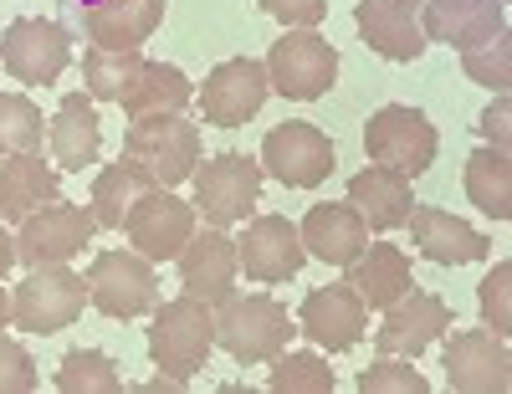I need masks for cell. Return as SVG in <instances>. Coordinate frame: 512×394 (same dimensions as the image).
<instances>
[{
  "label": "cell",
  "instance_id": "e0dca14e",
  "mask_svg": "<svg viewBox=\"0 0 512 394\" xmlns=\"http://www.w3.org/2000/svg\"><path fill=\"white\" fill-rule=\"evenodd\" d=\"M297 333L323 354H349V348L369 333V308L359 302V292L349 282H328L318 292L303 297L297 308Z\"/></svg>",
  "mask_w": 512,
  "mask_h": 394
},
{
  "label": "cell",
  "instance_id": "d4e9b609",
  "mask_svg": "<svg viewBox=\"0 0 512 394\" xmlns=\"http://www.w3.org/2000/svg\"><path fill=\"white\" fill-rule=\"evenodd\" d=\"M47 139H52V159L72 174L82 169H93L98 154H103V118L93 108V98H82V93H67L57 118L47 123Z\"/></svg>",
  "mask_w": 512,
  "mask_h": 394
},
{
  "label": "cell",
  "instance_id": "b9f144b4",
  "mask_svg": "<svg viewBox=\"0 0 512 394\" xmlns=\"http://www.w3.org/2000/svg\"><path fill=\"white\" fill-rule=\"evenodd\" d=\"M0 328H11V287L0 277Z\"/></svg>",
  "mask_w": 512,
  "mask_h": 394
},
{
  "label": "cell",
  "instance_id": "836d02e7",
  "mask_svg": "<svg viewBox=\"0 0 512 394\" xmlns=\"http://www.w3.org/2000/svg\"><path fill=\"white\" fill-rule=\"evenodd\" d=\"M277 394H333V369L323 354H292V348H282V354L272 359V379H267Z\"/></svg>",
  "mask_w": 512,
  "mask_h": 394
},
{
  "label": "cell",
  "instance_id": "d6a6232c",
  "mask_svg": "<svg viewBox=\"0 0 512 394\" xmlns=\"http://www.w3.org/2000/svg\"><path fill=\"white\" fill-rule=\"evenodd\" d=\"M57 389L62 394H118L123 374L103 348H72V354L57 364Z\"/></svg>",
  "mask_w": 512,
  "mask_h": 394
},
{
  "label": "cell",
  "instance_id": "f546056e",
  "mask_svg": "<svg viewBox=\"0 0 512 394\" xmlns=\"http://www.w3.org/2000/svg\"><path fill=\"white\" fill-rule=\"evenodd\" d=\"M149 185L134 174V164L128 159H118V164H103L98 169V180H93V221L103 226V231H123V221H128V210H134V200L144 195Z\"/></svg>",
  "mask_w": 512,
  "mask_h": 394
},
{
  "label": "cell",
  "instance_id": "8992f818",
  "mask_svg": "<svg viewBox=\"0 0 512 394\" xmlns=\"http://www.w3.org/2000/svg\"><path fill=\"white\" fill-rule=\"evenodd\" d=\"M88 308V277L72 267H26L11 287V323L21 333H62Z\"/></svg>",
  "mask_w": 512,
  "mask_h": 394
},
{
  "label": "cell",
  "instance_id": "74e56055",
  "mask_svg": "<svg viewBox=\"0 0 512 394\" xmlns=\"http://www.w3.org/2000/svg\"><path fill=\"white\" fill-rule=\"evenodd\" d=\"M36 389V359L16 338L0 333V394H31Z\"/></svg>",
  "mask_w": 512,
  "mask_h": 394
},
{
  "label": "cell",
  "instance_id": "60d3db41",
  "mask_svg": "<svg viewBox=\"0 0 512 394\" xmlns=\"http://www.w3.org/2000/svg\"><path fill=\"white\" fill-rule=\"evenodd\" d=\"M16 267V236L6 231V226H0V277H6Z\"/></svg>",
  "mask_w": 512,
  "mask_h": 394
},
{
  "label": "cell",
  "instance_id": "d590c367",
  "mask_svg": "<svg viewBox=\"0 0 512 394\" xmlns=\"http://www.w3.org/2000/svg\"><path fill=\"white\" fill-rule=\"evenodd\" d=\"M359 394H431V379L420 369H410V359L395 354H379L369 369H359Z\"/></svg>",
  "mask_w": 512,
  "mask_h": 394
},
{
  "label": "cell",
  "instance_id": "3957f363",
  "mask_svg": "<svg viewBox=\"0 0 512 394\" xmlns=\"http://www.w3.org/2000/svg\"><path fill=\"white\" fill-rule=\"evenodd\" d=\"M216 308V343L236 364H272L297 338V318L267 292H231Z\"/></svg>",
  "mask_w": 512,
  "mask_h": 394
},
{
  "label": "cell",
  "instance_id": "1f68e13d",
  "mask_svg": "<svg viewBox=\"0 0 512 394\" xmlns=\"http://www.w3.org/2000/svg\"><path fill=\"white\" fill-rule=\"evenodd\" d=\"M47 139V118L26 93H0V159L36 154Z\"/></svg>",
  "mask_w": 512,
  "mask_h": 394
},
{
  "label": "cell",
  "instance_id": "44dd1931",
  "mask_svg": "<svg viewBox=\"0 0 512 394\" xmlns=\"http://www.w3.org/2000/svg\"><path fill=\"white\" fill-rule=\"evenodd\" d=\"M405 226H410L420 256L436 261V267H472V261H487L492 256V236L477 231V226H466L461 215H451V210L415 205Z\"/></svg>",
  "mask_w": 512,
  "mask_h": 394
},
{
  "label": "cell",
  "instance_id": "ba28073f",
  "mask_svg": "<svg viewBox=\"0 0 512 394\" xmlns=\"http://www.w3.org/2000/svg\"><path fill=\"white\" fill-rule=\"evenodd\" d=\"M88 302L103 318H118V323L154 313V302H159L154 261H144L139 251H98L88 261Z\"/></svg>",
  "mask_w": 512,
  "mask_h": 394
},
{
  "label": "cell",
  "instance_id": "9c48e42d",
  "mask_svg": "<svg viewBox=\"0 0 512 394\" xmlns=\"http://www.w3.org/2000/svg\"><path fill=\"white\" fill-rule=\"evenodd\" d=\"M256 164L287 190H318L338 169V149L318 123H277V128H267Z\"/></svg>",
  "mask_w": 512,
  "mask_h": 394
},
{
  "label": "cell",
  "instance_id": "9a60e30c",
  "mask_svg": "<svg viewBox=\"0 0 512 394\" xmlns=\"http://www.w3.org/2000/svg\"><path fill=\"white\" fill-rule=\"evenodd\" d=\"M123 236L144 261H175L180 246L195 236V205L175 190H144L123 221Z\"/></svg>",
  "mask_w": 512,
  "mask_h": 394
},
{
  "label": "cell",
  "instance_id": "e575fe53",
  "mask_svg": "<svg viewBox=\"0 0 512 394\" xmlns=\"http://www.w3.org/2000/svg\"><path fill=\"white\" fill-rule=\"evenodd\" d=\"M461 72L472 77L477 87H487V93H507L512 87V31L492 36L487 47L461 52Z\"/></svg>",
  "mask_w": 512,
  "mask_h": 394
},
{
  "label": "cell",
  "instance_id": "8d00e7d4",
  "mask_svg": "<svg viewBox=\"0 0 512 394\" xmlns=\"http://www.w3.org/2000/svg\"><path fill=\"white\" fill-rule=\"evenodd\" d=\"M507 287H512V261H497V267L477 282V308H482V323L497 333V338H512V308H507Z\"/></svg>",
  "mask_w": 512,
  "mask_h": 394
},
{
  "label": "cell",
  "instance_id": "ab89813d",
  "mask_svg": "<svg viewBox=\"0 0 512 394\" xmlns=\"http://www.w3.org/2000/svg\"><path fill=\"white\" fill-rule=\"evenodd\" d=\"M482 139L492 144V149H507V134H512V108H507V93H497V103L482 113Z\"/></svg>",
  "mask_w": 512,
  "mask_h": 394
},
{
  "label": "cell",
  "instance_id": "7402d4cb",
  "mask_svg": "<svg viewBox=\"0 0 512 394\" xmlns=\"http://www.w3.org/2000/svg\"><path fill=\"white\" fill-rule=\"evenodd\" d=\"M169 0H98L82 11V31L98 52H139L159 31Z\"/></svg>",
  "mask_w": 512,
  "mask_h": 394
},
{
  "label": "cell",
  "instance_id": "7bdbcfd3",
  "mask_svg": "<svg viewBox=\"0 0 512 394\" xmlns=\"http://www.w3.org/2000/svg\"><path fill=\"white\" fill-rule=\"evenodd\" d=\"M77 6H82V11H88V6H98V0H77Z\"/></svg>",
  "mask_w": 512,
  "mask_h": 394
},
{
  "label": "cell",
  "instance_id": "7c38bea8",
  "mask_svg": "<svg viewBox=\"0 0 512 394\" xmlns=\"http://www.w3.org/2000/svg\"><path fill=\"white\" fill-rule=\"evenodd\" d=\"M441 369L456 394H502L512 389V354L507 338L492 328H456L441 348Z\"/></svg>",
  "mask_w": 512,
  "mask_h": 394
},
{
  "label": "cell",
  "instance_id": "5bb4252c",
  "mask_svg": "<svg viewBox=\"0 0 512 394\" xmlns=\"http://www.w3.org/2000/svg\"><path fill=\"white\" fill-rule=\"evenodd\" d=\"M272 93V82H267V62H256V57H231L221 67H210L205 87H200V113L210 128H246L256 113H262Z\"/></svg>",
  "mask_w": 512,
  "mask_h": 394
},
{
  "label": "cell",
  "instance_id": "f35d334b",
  "mask_svg": "<svg viewBox=\"0 0 512 394\" xmlns=\"http://www.w3.org/2000/svg\"><path fill=\"white\" fill-rule=\"evenodd\" d=\"M272 21H282L287 31L292 26H323V16H328V0H256Z\"/></svg>",
  "mask_w": 512,
  "mask_h": 394
},
{
  "label": "cell",
  "instance_id": "cb8c5ba5",
  "mask_svg": "<svg viewBox=\"0 0 512 394\" xmlns=\"http://www.w3.org/2000/svg\"><path fill=\"white\" fill-rule=\"evenodd\" d=\"M344 282L359 292L364 308H379V313H384L395 297H405V292L415 287V272H410V256H405L400 246L374 241V246H364L349 267H344Z\"/></svg>",
  "mask_w": 512,
  "mask_h": 394
},
{
  "label": "cell",
  "instance_id": "d6986e66",
  "mask_svg": "<svg viewBox=\"0 0 512 394\" xmlns=\"http://www.w3.org/2000/svg\"><path fill=\"white\" fill-rule=\"evenodd\" d=\"M420 26L425 41H441L451 52H472L507 31V0H425Z\"/></svg>",
  "mask_w": 512,
  "mask_h": 394
},
{
  "label": "cell",
  "instance_id": "ffe728a7",
  "mask_svg": "<svg viewBox=\"0 0 512 394\" xmlns=\"http://www.w3.org/2000/svg\"><path fill=\"white\" fill-rule=\"evenodd\" d=\"M180 287L200 302L216 308L221 297L236 292V277H241V261H236V241L221 231V226H205L195 231L185 246H180Z\"/></svg>",
  "mask_w": 512,
  "mask_h": 394
},
{
  "label": "cell",
  "instance_id": "52a82bcc",
  "mask_svg": "<svg viewBox=\"0 0 512 394\" xmlns=\"http://www.w3.org/2000/svg\"><path fill=\"white\" fill-rule=\"evenodd\" d=\"M436 149H441L436 123L425 118L420 108H410V103H384L364 123V154H369V164H384V169L405 174V180H420V174L436 164Z\"/></svg>",
  "mask_w": 512,
  "mask_h": 394
},
{
  "label": "cell",
  "instance_id": "30bf717a",
  "mask_svg": "<svg viewBox=\"0 0 512 394\" xmlns=\"http://www.w3.org/2000/svg\"><path fill=\"white\" fill-rule=\"evenodd\" d=\"M93 210L82 205H67V200H52L41 205L36 215H26L21 231H16V261L26 267H67L72 256H82L93 246Z\"/></svg>",
  "mask_w": 512,
  "mask_h": 394
},
{
  "label": "cell",
  "instance_id": "4dcf8cb0",
  "mask_svg": "<svg viewBox=\"0 0 512 394\" xmlns=\"http://www.w3.org/2000/svg\"><path fill=\"white\" fill-rule=\"evenodd\" d=\"M144 57L139 52H98L88 47L82 52V87H88L93 103H118L128 93V82L139 77Z\"/></svg>",
  "mask_w": 512,
  "mask_h": 394
},
{
  "label": "cell",
  "instance_id": "603a6c76",
  "mask_svg": "<svg viewBox=\"0 0 512 394\" xmlns=\"http://www.w3.org/2000/svg\"><path fill=\"white\" fill-rule=\"evenodd\" d=\"M297 236H303V251L318 256L323 267H349V261L369 246V226L349 200L344 205H313L303 215V226H297Z\"/></svg>",
  "mask_w": 512,
  "mask_h": 394
},
{
  "label": "cell",
  "instance_id": "4316f807",
  "mask_svg": "<svg viewBox=\"0 0 512 394\" xmlns=\"http://www.w3.org/2000/svg\"><path fill=\"white\" fill-rule=\"evenodd\" d=\"M349 205L364 215L369 231H395V226L410 221L415 190H410L405 174L384 169V164H369V169H359L354 180H349Z\"/></svg>",
  "mask_w": 512,
  "mask_h": 394
},
{
  "label": "cell",
  "instance_id": "ac0fdd59",
  "mask_svg": "<svg viewBox=\"0 0 512 394\" xmlns=\"http://www.w3.org/2000/svg\"><path fill=\"white\" fill-rule=\"evenodd\" d=\"M420 6L425 0H359L354 6V26L364 36V47L384 62H415L425 57V26H420Z\"/></svg>",
  "mask_w": 512,
  "mask_h": 394
},
{
  "label": "cell",
  "instance_id": "8fae6325",
  "mask_svg": "<svg viewBox=\"0 0 512 394\" xmlns=\"http://www.w3.org/2000/svg\"><path fill=\"white\" fill-rule=\"evenodd\" d=\"M72 62V41L57 21H41V16H21L6 26L0 36V67L11 72V82L21 87H47L67 72Z\"/></svg>",
  "mask_w": 512,
  "mask_h": 394
},
{
  "label": "cell",
  "instance_id": "7a4b0ae2",
  "mask_svg": "<svg viewBox=\"0 0 512 394\" xmlns=\"http://www.w3.org/2000/svg\"><path fill=\"white\" fill-rule=\"evenodd\" d=\"M210 348H216V313H210V302H200V297H190V292L169 297V302H154L149 359H154L159 374L190 384V379L205 369Z\"/></svg>",
  "mask_w": 512,
  "mask_h": 394
},
{
  "label": "cell",
  "instance_id": "6da1fadb",
  "mask_svg": "<svg viewBox=\"0 0 512 394\" xmlns=\"http://www.w3.org/2000/svg\"><path fill=\"white\" fill-rule=\"evenodd\" d=\"M123 159L134 164V174L149 190H175V185L190 180L195 164H200V123H190L185 113L128 118Z\"/></svg>",
  "mask_w": 512,
  "mask_h": 394
},
{
  "label": "cell",
  "instance_id": "83f0119b",
  "mask_svg": "<svg viewBox=\"0 0 512 394\" xmlns=\"http://www.w3.org/2000/svg\"><path fill=\"white\" fill-rule=\"evenodd\" d=\"M190 98H195V87L175 62H144L139 77L128 82V93L118 98V108L128 118H149V113H185Z\"/></svg>",
  "mask_w": 512,
  "mask_h": 394
},
{
  "label": "cell",
  "instance_id": "5b68a950",
  "mask_svg": "<svg viewBox=\"0 0 512 394\" xmlns=\"http://www.w3.org/2000/svg\"><path fill=\"white\" fill-rule=\"evenodd\" d=\"M190 205L205 226H241L256 215V205H262V164L246 159V154H216V159H205L195 164L190 174Z\"/></svg>",
  "mask_w": 512,
  "mask_h": 394
},
{
  "label": "cell",
  "instance_id": "f1b7e54d",
  "mask_svg": "<svg viewBox=\"0 0 512 394\" xmlns=\"http://www.w3.org/2000/svg\"><path fill=\"white\" fill-rule=\"evenodd\" d=\"M466 200H472L482 215H492V221H512V159L507 149H477L472 159H466Z\"/></svg>",
  "mask_w": 512,
  "mask_h": 394
},
{
  "label": "cell",
  "instance_id": "277c9868",
  "mask_svg": "<svg viewBox=\"0 0 512 394\" xmlns=\"http://www.w3.org/2000/svg\"><path fill=\"white\" fill-rule=\"evenodd\" d=\"M267 82L292 103H318L338 82V47L318 26H292L267 52Z\"/></svg>",
  "mask_w": 512,
  "mask_h": 394
},
{
  "label": "cell",
  "instance_id": "4fadbf2b",
  "mask_svg": "<svg viewBox=\"0 0 512 394\" xmlns=\"http://www.w3.org/2000/svg\"><path fill=\"white\" fill-rule=\"evenodd\" d=\"M451 333V302L436 292H420L410 287L405 297H395L384 308V323L374 328V348L379 354H395V359H420L431 343H441Z\"/></svg>",
  "mask_w": 512,
  "mask_h": 394
},
{
  "label": "cell",
  "instance_id": "2e32d148",
  "mask_svg": "<svg viewBox=\"0 0 512 394\" xmlns=\"http://www.w3.org/2000/svg\"><path fill=\"white\" fill-rule=\"evenodd\" d=\"M236 261H241L246 282L277 287V282L303 272L308 251H303V236H297V226L287 221V215H251L241 241H236Z\"/></svg>",
  "mask_w": 512,
  "mask_h": 394
},
{
  "label": "cell",
  "instance_id": "484cf974",
  "mask_svg": "<svg viewBox=\"0 0 512 394\" xmlns=\"http://www.w3.org/2000/svg\"><path fill=\"white\" fill-rule=\"evenodd\" d=\"M62 200V174L41 154H16L0 159V221H26L41 205Z\"/></svg>",
  "mask_w": 512,
  "mask_h": 394
}]
</instances>
